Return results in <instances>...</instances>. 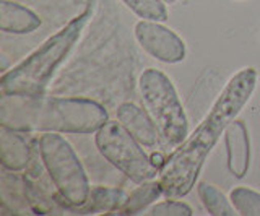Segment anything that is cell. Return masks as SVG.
<instances>
[{
	"label": "cell",
	"mask_w": 260,
	"mask_h": 216,
	"mask_svg": "<svg viewBox=\"0 0 260 216\" xmlns=\"http://www.w3.org/2000/svg\"><path fill=\"white\" fill-rule=\"evenodd\" d=\"M108 122L103 104L86 98L10 96L0 101V124L20 132L96 133Z\"/></svg>",
	"instance_id": "obj_2"
},
{
	"label": "cell",
	"mask_w": 260,
	"mask_h": 216,
	"mask_svg": "<svg viewBox=\"0 0 260 216\" xmlns=\"http://www.w3.org/2000/svg\"><path fill=\"white\" fill-rule=\"evenodd\" d=\"M117 121L128 133L146 148H156L159 143V130L153 117L134 102H122L117 107Z\"/></svg>",
	"instance_id": "obj_9"
},
{
	"label": "cell",
	"mask_w": 260,
	"mask_h": 216,
	"mask_svg": "<svg viewBox=\"0 0 260 216\" xmlns=\"http://www.w3.org/2000/svg\"><path fill=\"white\" fill-rule=\"evenodd\" d=\"M38 148L44 169L59 192V203L70 211L83 206L91 187L73 147L62 135L44 132L38 140Z\"/></svg>",
	"instance_id": "obj_4"
},
{
	"label": "cell",
	"mask_w": 260,
	"mask_h": 216,
	"mask_svg": "<svg viewBox=\"0 0 260 216\" xmlns=\"http://www.w3.org/2000/svg\"><path fill=\"white\" fill-rule=\"evenodd\" d=\"M122 2L142 20H153L161 23L169 20L165 0H122Z\"/></svg>",
	"instance_id": "obj_16"
},
{
	"label": "cell",
	"mask_w": 260,
	"mask_h": 216,
	"mask_svg": "<svg viewBox=\"0 0 260 216\" xmlns=\"http://www.w3.org/2000/svg\"><path fill=\"white\" fill-rule=\"evenodd\" d=\"M138 90L165 145H182L189 137V121L171 78L158 68H146L138 78Z\"/></svg>",
	"instance_id": "obj_5"
},
{
	"label": "cell",
	"mask_w": 260,
	"mask_h": 216,
	"mask_svg": "<svg viewBox=\"0 0 260 216\" xmlns=\"http://www.w3.org/2000/svg\"><path fill=\"white\" fill-rule=\"evenodd\" d=\"M146 214H151V216H192L193 211H192V208L184 202L166 200V202L156 203L151 208H148V213Z\"/></svg>",
	"instance_id": "obj_17"
},
{
	"label": "cell",
	"mask_w": 260,
	"mask_h": 216,
	"mask_svg": "<svg viewBox=\"0 0 260 216\" xmlns=\"http://www.w3.org/2000/svg\"><path fill=\"white\" fill-rule=\"evenodd\" d=\"M230 200L238 214L260 216V194L257 190L246 186H238L230 192Z\"/></svg>",
	"instance_id": "obj_15"
},
{
	"label": "cell",
	"mask_w": 260,
	"mask_h": 216,
	"mask_svg": "<svg viewBox=\"0 0 260 216\" xmlns=\"http://www.w3.org/2000/svg\"><path fill=\"white\" fill-rule=\"evenodd\" d=\"M257 80L258 74L254 67L242 68L230 78L205 119L182 145H179L174 153L166 158V164L158 175L162 195L168 198H182L195 187L203 163L221 135H224L226 127L250 101Z\"/></svg>",
	"instance_id": "obj_1"
},
{
	"label": "cell",
	"mask_w": 260,
	"mask_h": 216,
	"mask_svg": "<svg viewBox=\"0 0 260 216\" xmlns=\"http://www.w3.org/2000/svg\"><path fill=\"white\" fill-rule=\"evenodd\" d=\"M38 15L16 2H0V29L10 34H29L41 26Z\"/></svg>",
	"instance_id": "obj_11"
},
{
	"label": "cell",
	"mask_w": 260,
	"mask_h": 216,
	"mask_svg": "<svg viewBox=\"0 0 260 216\" xmlns=\"http://www.w3.org/2000/svg\"><path fill=\"white\" fill-rule=\"evenodd\" d=\"M135 39L142 49L162 63H179L185 59L187 47L182 38L161 21L140 20L135 25Z\"/></svg>",
	"instance_id": "obj_7"
},
{
	"label": "cell",
	"mask_w": 260,
	"mask_h": 216,
	"mask_svg": "<svg viewBox=\"0 0 260 216\" xmlns=\"http://www.w3.org/2000/svg\"><path fill=\"white\" fill-rule=\"evenodd\" d=\"M98 151L108 163L135 182L143 184L159 175V167L151 161L124 125L117 121H108L94 135Z\"/></svg>",
	"instance_id": "obj_6"
},
{
	"label": "cell",
	"mask_w": 260,
	"mask_h": 216,
	"mask_svg": "<svg viewBox=\"0 0 260 216\" xmlns=\"http://www.w3.org/2000/svg\"><path fill=\"white\" fill-rule=\"evenodd\" d=\"M127 194L122 189L116 187H103L96 186L89 190V197L83 206L73 210V213H81V214H89V213H108L114 214L119 208L125 203Z\"/></svg>",
	"instance_id": "obj_12"
},
{
	"label": "cell",
	"mask_w": 260,
	"mask_h": 216,
	"mask_svg": "<svg viewBox=\"0 0 260 216\" xmlns=\"http://www.w3.org/2000/svg\"><path fill=\"white\" fill-rule=\"evenodd\" d=\"M151 161L159 167V171L162 169V166L166 164V159L162 158V155H161V153H154V155H151Z\"/></svg>",
	"instance_id": "obj_18"
},
{
	"label": "cell",
	"mask_w": 260,
	"mask_h": 216,
	"mask_svg": "<svg viewBox=\"0 0 260 216\" xmlns=\"http://www.w3.org/2000/svg\"><path fill=\"white\" fill-rule=\"evenodd\" d=\"M238 2H244V0H238Z\"/></svg>",
	"instance_id": "obj_20"
},
{
	"label": "cell",
	"mask_w": 260,
	"mask_h": 216,
	"mask_svg": "<svg viewBox=\"0 0 260 216\" xmlns=\"http://www.w3.org/2000/svg\"><path fill=\"white\" fill-rule=\"evenodd\" d=\"M162 195V189L159 181H148L140 184V187L135 189L114 214H140L145 211L153 202Z\"/></svg>",
	"instance_id": "obj_13"
},
{
	"label": "cell",
	"mask_w": 260,
	"mask_h": 216,
	"mask_svg": "<svg viewBox=\"0 0 260 216\" xmlns=\"http://www.w3.org/2000/svg\"><path fill=\"white\" fill-rule=\"evenodd\" d=\"M93 17V5L89 4L85 12L70 20L55 34L47 38L35 52H31L18 65H15L0 78L2 94L10 96H41L51 83L54 74L65 59L69 57L73 46L83 33L85 26Z\"/></svg>",
	"instance_id": "obj_3"
},
{
	"label": "cell",
	"mask_w": 260,
	"mask_h": 216,
	"mask_svg": "<svg viewBox=\"0 0 260 216\" xmlns=\"http://www.w3.org/2000/svg\"><path fill=\"white\" fill-rule=\"evenodd\" d=\"M23 133L24 132L8 129L5 125H2L0 130V163L4 169L10 172L26 169L31 161L32 148Z\"/></svg>",
	"instance_id": "obj_10"
},
{
	"label": "cell",
	"mask_w": 260,
	"mask_h": 216,
	"mask_svg": "<svg viewBox=\"0 0 260 216\" xmlns=\"http://www.w3.org/2000/svg\"><path fill=\"white\" fill-rule=\"evenodd\" d=\"M177 2V0H165V4L166 5H173V4H176Z\"/></svg>",
	"instance_id": "obj_19"
},
{
	"label": "cell",
	"mask_w": 260,
	"mask_h": 216,
	"mask_svg": "<svg viewBox=\"0 0 260 216\" xmlns=\"http://www.w3.org/2000/svg\"><path fill=\"white\" fill-rule=\"evenodd\" d=\"M197 194L202 205L205 206L208 214L213 216H234L238 214L236 208L233 206L231 200L226 198L221 190H218L215 186L208 182H199L197 184Z\"/></svg>",
	"instance_id": "obj_14"
},
{
	"label": "cell",
	"mask_w": 260,
	"mask_h": 216,
	"mask_svg": "<svg viewBox=\"0 0 260 216\" xmlns=\"http://www.w3.org/2000/svg\"><path fill=\"white\" fill-rule=\"evenodd\" d=\"M226 145V164L234 177L242 179L250 166V140L247 127L238 117L234 119L224 130Z\"/></svg>",
	"instance_id": "obj_8"
}]
</instances>
